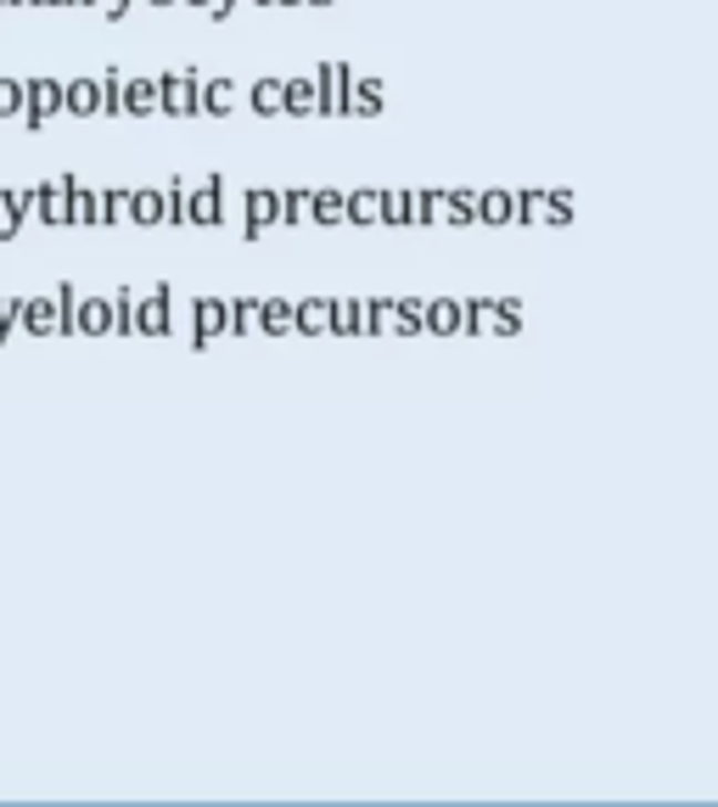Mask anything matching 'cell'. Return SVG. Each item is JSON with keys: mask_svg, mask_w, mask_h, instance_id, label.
Masks as SVG:
<instances>
[{"mask_svg": "<svg viewBox=\"0 0 718 807\" xmlns=\"http://www.w3.org/2000/svg\"><path fill=\"white\" fill-rule=\"evenodd\" d=\"M298 331H309V337L337 331V303H331V298H304V303H298Z\"/></svg>", "mask_w": 718, "mask_h": 807, "instance_id": "5bb4252c", "label": "cell"}, {"mask_svg": "<svg viewBox=\"0 0 718 807\" xmlns=\"http://www.w3.org/2000/svg\"><path fill=\"white\" fill-rule=\"evenodd\" d=\"M281 219H287V192L253 186V192L242 197V236H247V241H258L264 230H276Z\"/></svg>", "mask_w": 718, "mask_h": 807, "instance_id": "7a4b0ae2", "label": "cell"}, {"mask_svg": "<svg viewBox=\"0 0 718 807\" xmlns=\"http://www.w3.org/2000/svg\"><path fill=\"white\" fill-rule=\"evenodd\" d=\"M377 325V303H337V331H371Z\"/></svg>", "mask_w": 718, "mask_h": 807, "instance_id": "7402d4cb", "label": "cell"}, {"mask_svg": "<svg viewBox=\"0 0 718 807\" xmlns=\"http://www.w3.org/2000/svg\"><path fill=\"white\" fill-rule=\"evenodd\" d=\"M23 331H29V337H68V331H73V320H68L57 287H51L45 298H29V303H23Z\"/></svg>", "mask_w": 718, "mask_h": 807, "instance_id": "277c9868", "label": "cell"}, {"mask_svg": "<svg viewBox=\"0 0 718 807\" xmlns=\"http://www.w3.org/2000/svg\"><path fill=\"white\" fill-rule=\"evenodd\" d=\"M230 309H236V331L264 337V298H230Z\"/></svg>", "mask_w": 718, "mask_h": 807, "instance_id": "d4e9b609", "label": "cell"}, {"mask_svg": "<svg viewBox=\"0 0 718 807\" xmlns=\"http://www.w3.org/2000/svg\"><path fill=\"white\" fill-rule=\"evenodd\" d=\"M102 113H124V73L119 68L102 73Z\"/></svg>", "mask_w": 718, "mask_h": 807, "instance_id": "f546056e", "label": "cell"}, {"mask_svg": "<svg viewBox=\"0 0 718 807\" xmlns=\"http://www.w3.org/2000/svg\"><path fill=\"white\" fill-rule=\"evenodd\" d=\"M219 214H225V174H208V179H197V186H192L186 219L192 225H219Z\"/></svg>", "mask_w": 718, "mask_h": 807, "instance_id": "9c48e42d", "label": "cell"}, {"mask_svg": "<svg viewBox=\"0 0 718 807\" xmlns=\"http://www.w3.org/2000/svg\"><path fill=\"white\" fill-rule=\"evenodd\" d=\"M281 7H309V0H281Z\"/></svg>", "mask_w": 718, "mask_h": 807, "instance_id": "74e56055", "label": "cell"}, {"mask_svg": "<svg viewBox=\"0 0 718 807\" xmlns=\"http://www.w3.org/2000/svg\"><path fill=\"white\" fill-rule=\"evenodd\" d=\"M315 219H320V225H342V219H348V197L331 192V186H320V192H315Z\"/></svg>", "mask_w": 718, "mask_h": 807, "instance_id": "cb8c5ba5", "label": "cell"}, {"mask_svg": "<svg viewBox=\"0 0 718 807\" xmlns=\"http://www.w3.org/2000/svg\"><path fill=\"white\" fill-rule=\"evenodd\" d=\"M247 107H253L258 118H281V113H287V79H258L253 96H247Z\"/></svg>", "mask_w": 718, "mask_h": 807, "instance_id": "4fadbf2b", "label": "cell"}, {"mask_svg": "<svg viewBox=\"0 0 718 807\" xmlns=\"http://www.w3.org/2000/svg\"><path fill=\"white\" fill-rule=\"evenodd\" d=\"M287 113L315 118L320 113V79H287Z\"/></svg>", "mask_w": 718, "mask_h": 807, "instance_id": "ac0fdd59", "label": "cell"}, {"mask_svg": "<svg viewBox=\"0 0 718 807\" xmlns=\"http://www.w3.org/2000/svg\"><path fill=\"white\" fill-rule=\"evenodd\" d=\"M382 203L388 197H377V192H353L348 197V219L353 225H382Z\"/></svg>", "mask_w": 718, "mask_h": 807, "instance_id": "603a6c76", "label": "cell"}, {"mask_svg": "<svg viewBox=\"0 0 718 807\" xmlns=\"http://www.w3.org/2000/svg\"><path fill=\"white\" fill-rule=\"evenodd\" d=\"M0 7H7V0H0Z\"/></svg>", "mask_w": 718, "mask_h": 807, "instance_id": "7bdbcfd3", "label": "cell"}, {"mask_svg": "<svg viewBox=\"0 0 718 807\" xmlns=\"http://www.w3.org/2000/svg\"><path fill=\"white\" fill-rule=\"evenodd\" d=\"M124 113H135V118L163 113V84L157 79H124Z\"/></svg>", "mask_w": 718, "mask_h": 807, "instance_id": "8fae6325", "label": "cell"}, {"mask_svg": "<svg viewBox=\"0 0 718 807\" xmlns=\"http://www.w3.org/2000/svg\"><path fill=\"white\" fill-rule=\"evenodd\" d=\"M84 7H96L102 18H113V23H119V18L130 12V0H84Z\"/></svg>", "mask_w": 718, "mask_h": 807, "instance_id": "836d02e7", "label": "cell"}, {"mask_svg": "<svg viewBox=\"0 0 718 807\" xmlns=\"http://www.w3.org/2000/svg\"><path fill=\"white\" fill-rule=\"evenodd\" d=\"M309 7H331V0H309Z\"/></svg>", "mask_w": 718, "mask_h": 807, "instance_id": "b9f144b4", "label": "cell"}, {"mask_svg": "<svg viewBox=\"0 0 718 807\" xmlns=\"http://www.w3.org/2000/svg\"><path fill=\"white\" fill-rule=\"evenodd\" d=\"M377 107H382V84H377V79H359L353 96H348V113H366V118H371Z\"/></svg>", "mask_w": 718, "mask_h": 807, "instance_id": "4316f807", "label": "cell"}, {"mask_svg": "<svg viewBox=\"0 0 718 807\" xmlns=\"http://www.w3.org/2000/svg\"><path fill=\"white\" fill-rule=\"evenodd\" d=\"M23 303L29 298H0V348L12 342V331H23Z\"/></svg>", "mask_w": 718, "mask_h": 807, "instance_id": "f1b7e54d", "label": "cell"}, {"mask_svg": "<svg viewBox=\"0 0 718 807\" xmlns=\"http://www.w3.org/2000/svg\"><path fill=\"white\" fill-rule=\"evenodd\" d=\"M287 331H298V303L264 298V337H287Z\"/></svg>", "mask_w": 718, "mask_h": 807, "instance_id": "d6986e66", "label": "cell"}, {"mask_svg": "<svg viewBox=\"0 0 718 807\" xmlns=\"http://www.w3.org/2000/svg\"><path fill=\"white\" fill-rule=\"evenodd\" d=\"M410 214H416V203H410V197H399V192L382 203V225H399V219H410Z\"/></svg>", "mask_w": 718, "mask_h": 807, "instance_id": "d6a6232c", "label": "cell"}, {"mask_svg": "<svg viewBox=\"0 0 718 807\" xmlns=\"http://www.w3.org/2000/svg\"><path fill=\"white\" fill-rule=\"evenodd\" d=\"M309 214H315V192H304V186L287 192V219H281V225H304Z\"/></svg>", "mask_w": 718, "mask_h": 807, "instance_id": "4dcf8cb0", "label": "cell"}, {"mask_svg": "<svg viewBox=\"0 0 718 807\" xmlns=\"http://www.w3.org/2000/svg\"><path fill=\"white\" fill-rule=\"evenodd\" d=\"M68 113H73V118H96V113H102V73L68 84Z\"/></svg>", "mask_w": 718, "mask_h": 807, "instance_id": "9a60e30c", "label": "cell"}, {"mask_svg": "<svg viewBox=\"0 0 718 807\" xmlns=\"http://www.w3.org/2000/svg\"><path fill=\"white\" fill-rule=\"evenodd\" d=\"M34 214L45 225H73V174L40 179V186H34Z\"/></svg>", "mask_w": 718, "mask_h": 807, "instance_id": "8992f818", "label": "cell"}, {"mask_svg": "<svg viewBox=\"0 0 718 807\" xmlns=\"http://www.w3.org/2000/svg\"><path fill=\"white\" fill-rule=\"evenodd\" d=\"M230 79H203V113L208 118H230V107H236V96H230Z\"/></svg>", "mask_w": 718, "mask_h": 807, "instance_id": "ffe728a7", "label": "cell"}, {"mask_svg": "<svg viewBox=\"0 0 718 807\" xmlns=\"http://www.w3.org/2000/svg\"><path fill=\"white\" fill-rule=\"evenodd\" d=\"M73 225H107V203H102V192H90L79 174H73Z\"/></svg>", "mask_w": 718, "mask_h": 807, "instance_id": "e0dca14e", "label": "cell"}, {"mask_svg": "<svg viewBox=\"0 0 718 807\" xmlns=\"http://www.w3.org/2000/svg\"><path fill=\"white\" fill-rule=\"evenodd\" d=\"M421 325V309L416 303H399V331H416Z\"/></svg>", "mask_w": 718, "mask_h": 807, "instance_id": "d590c367", "label": "cell"}, {"mask_svg": "<svg viewBox=\"0 0 718 807\" xmlns=\"http://www.w3.org/2000/svg\"><path fill=\"white\" fill-rule=\"evenodd\" d=\"M135 225H168V192H135Z\"/></svg>", "mask_w": 718, "mask_h": 807, "instance_id": "44dd1931", "label": "cell"}, {"mask_svg": "<svg viewBox=\"0 0 718 807\" xmlns=\"http://www.w3.org/2000/svg\"><path fill=\"white\" fill-rule=\"evenodd\" d=\"M113 337H141V298H135V287L113 292Z\"/></svg>", "mask_w": 718, "mask_h": 807, "instance_id": "2e32d148", "label": "cell"}, {"mask_svg": "<svg viewBox=\"0 0 718 807\" xmlns=\"http://www.w3.org/2000/svg\"><path fill=\"white\" fill-rule=\"evenodd\" d=\"M102 203H107V225H130L135 219V192H102Z\"/></svg>", "mask_w": 718, "mask_h": 807, "instance_id": "83f0119b", "label": "cell"}, {"mask_svg": "<svg viewBox=\"0 0 718 807\" xmlns=\"http://www.w3.org/2000/svg\"><path fill=\"white\" fill-rule=\"evenodd\" d=\"M29 214H34V192H0V241H12Z\"/></svg>", "mask_w": 718, "mask_h": 807, "instance_id": "7c38bea8", "label": "cell"}, {"mask_svg": "<svg viewBox=\"0 0 718 807\" xmlns=\"http://www.w3.org/2000/svg\"><path fill=\"white\" fill-rule=\"evenodd\" d=\"M146 7H174V0H146Z\"/></svg>", "mask_w": 718, "mask_h": 807, "instance_id": "ab89813d", "label": "cell"}, {"mask_svg": "<svg viewBox=\"0 0 718 807\" xmlns=\"http://www.w3.org/2000/svg\"><path fill=\"white\" fill-rule=\"evenodd\" d=\"M186 309H192V348H214L219 337L236 331L230 298H186Z\"/></svg>", "mask_w": 718, "mask_h": 807, "instance_id": "6da1fadb", "label": "cell"}, {"mask_svg": "<svg viewBox=\"0 0 718 807\" xmlns=\"http://www.w3.org/2000/svg\"><path fill=\"white\" fill-rule=\"evenodd\" d=\"M258 7H281V0H258Z\"/></svg>", "mask_w": 718, "mask_h": 807, "instance_id": "60d3db41", "label": "cell"}, {"mask_svg": "<svg viewBox=\"0 0 718 807\" xmlns=\"http://www.w3.org/2000/svg\"><path fill=\"white\" fill-rule=\"evenodd\" d=\"M29 107V84L23 79H0V118H23Z\"/></svg>", "mask_w": 718, "mask_h": 807, "instance_id": "484cf974", "label": "cell"}, {"mask_svg": "<svg viewBox=\"0 0 718 807\" xmlns=\"http://www.w3.org/2000/svg\"><path fill=\"white\" fill-rule=\"evenodd\" d=\"M315 79H320V118H337V113H348V96H353V73H348L342 62H320V68H315Z\"/></svg>", "mask_w": 718, "mask_h": 807, "instance_id": "52a82bcc", "label": "cell"}, {"mask_svg": "<svg viewBox=\"0 0 718 807\" xmlns=\"http://www.w3.org/2000/svg\"><path fill=\"white\" fill-rule=\"evenodd\" d=\"M7 7H34V0H7Z\"/></svg>", "mask_w": 718, "mask_h": 807, "instance_id": "f35d334b", "label": "cell"}, {"mask_svg": "<svg viewBox=\"0 0 718 807\" xmlns=\"http://www.w3.org/2000/svg\"><path fill=\"white\" fill-rule=\"evenodd\" d=\"M163 192H168V225H192V219H186V203H192V192L180 186V179H168Z\"/></svg>", "mask_w": 718, "mask_h": 807, "instance_id": "1f68e13d", "label": "cell"}, {"mask_svg": "<svg viewBox=\"0 0 718 807\" xmlns=\"http://www.w3.org/2000/svg\"><path fill=\"white\" fill-rule=\"evenodd\" d=\"M68 113V84L62 79H29V107H23V124L29 130H45V118Z\"/></svg>", "mask_w": 718, "mask_h": 807, "instance_id": "5b68a950", "label": "cell"}, {"mask_svg": "<svg viewBox=\"0 0 718 807\" xmlns=\"http://www.w3.org/2000/svg\"><path fill=\"white\" fill-rule=\"evenodd\" d=\"M174 287L157 281L152 292H141V337H168L174 331Z\"/></svg>", "mask_w": 718, "mask_h": 807, "instance_id": "ba28073f", "label": "cell"}, {"mask_svg": "<svg viewBox=\"0 0 718 807\" xmlns=\"http://www.w3.org/2000/svg\"><path fill=\"white\" fill-rule=\"evenodd\" d=\"M163 113L168 118H197L203 113V73L197 68H180V73H163Z\"/></svg>", "mask_w": 718, "mask_h": 807, "instance_id": "3957f363", "label": "cell"}, {"mask_svg": "<svg viewBox=\"0 0 718 807\" xmlns=\"http://www.w3.org/2000/svg\"><path fill=\"white\" fill-rule=\"evenodd\" d=\"M34 7H84V0H34Z\"/></svg>", "mask_w": 718, "mask_h": 807, "instance_id": "8d00e7d4", "label": "cell"}, {"mask_svg": "<svg viewBox=\"0 0 718 807\" xmlns=\"http://www.w3.org/2000/svg\"><path fill=\"white\" fill-rule=\"evenodd\" d=\"M73 331L107 337V331H113V298H79V303H73Z\"/></svg>", "mask_w": 718, "mask_h": 807, "instance_id": "30bf717a", "label": "cell"}, {"mask_svg": "<svg viewBox=\"0 0 718 807\" xmlns=\"http://www.w3.org/2000/svg\"><path fill=\"white\" fill-rule=\"evenodd\" d=\"M377 325H388V331H399V303H377Z\"/></svg>", "mask_w": 718, "mask_h": 807, "instance_id": "e575fe53", "label": "cell"}]
</instances>
